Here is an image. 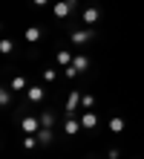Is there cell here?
<instances>
[{
  "mask_svg": "<svg viewBox=\"0 0 144 159\" xmlns=\"http://www.w3.org/2000/svg\"><path fill=\"white\" fill-rule=\"evenodd\" d=\"M78 6V0H58V3L52 6V15L55 17H69V12Z\"/></svg>",
  "mask_w": 144,
  "mask_h": 159,
  "instance_id": "1",
  "label": "cell"
},
{
  "mask_svg": "<svg viewBox=\"0 0 144 159\" xmlns=\"http://www.w3.org/2000/svg\"><path fill=\"white\" fill-rule=\"evenodd\" d=\"M20 130L23 133H37V130H41V116H23L20 119Z\"/></svg>",
  "mask_w": 144,
  "mask_h": 159,
  "instance_id": "2",
  "label": "cell"
},
{
  "mask_svg": "<svg viewBox=\"0 0 144 159\" xmlns=\"http://www.w3.org/2000/svg\"><path fill=\"white\" fill-rule=\"evenodd\" d=\"M81 20H84L86 26H92V23H98V20H101V12H98V6H86L84 12H81Z\"/></svg>",
  "mask_w": 144,
  "mask_h": 159,
  "instance_id": "3",
  "label": "cell"
},
{
  "mask_svg": "<svg viewBox=\"0 0 144 159\" xmlns=\"http://www.w3.org/2000/svg\"><path fill=\"white\" fill-rule=\"evenodd\" d=\"M78 130H84L81 127V119H72V116H63V133L66 136H75Z\"/></svg>",
  "mask_w": 144,
  "mask_h": 159,
  "instance_id": "4",
  "label": "cell"
},
{
  "mask_svg": "<svg viewBox=\"0 0 144 159\" xmlns=\"http://www.w3.org/2000/svg\"><path fill=\"white\" fill-rule=\"evenodd\" d=\"M92 41V29H75L72 32V43L75 46H84V43H89Z\"/></svg>",
  "mask_w": 144,
  "mask_h": 159,
  "instance_id": "5",
  "label": "cell"
},
{
  "mask_svg": "<svg viewBox=\"0 0 144 159\" xmlns=\"http://www.w3.org/2000/svg\"><path fill=\"white\" fill-rule=\"evenodd\" d=\"M81 98H84V93H81V90H72V93H69V98H66V116H72V113H75V107L81 104Z\"/></svg>",
  "mask_w": 144,
  "mask_h": 159,
  "instance_id": "6",
  "label": "cell"
},
{
  "mask_svg": "<svg viewBox=\"0 0 144 159\" xmlns=\"http://www.w3.org/2000/svg\"><path fill=\"white\" fill-rule=\"evenodd\" d=\"M78 119H81V127H84V130H92L95 125H98V116H95L92 110H84V113H81Z\"/></svg>",
  "mask_w": 144,
  "mask_h": 159,
  "instance_id": "7",
  "label": "cell"
},
{
  "mask_svg": "<svg viewBox=\"0 0 144 159\" xmlns=\"http://www.w3.org/2000/svg\"><path fill=\"white\" fill-rule=\"evenodd\" d=\"M43 96H46V90H43V87H37V84L26 90V98L32 101V104H37V101H43Z\"/></svg>",
  "mask_w": 144,
  "mask_h": 159,
  "instance_id": "8",
  "label": "cell"
},
{
  "mask_svg": "<svg viewBox=\"0 0 144 159\" xmlns=\"http://www.w3.org/2000/svg\"><path fill=\"white\" fill-rule=\"evenodd\" d=\"M23 38H26V43H37V41L43 38V29H41V26H29Z\"/></svg>",
  "mask_w": 144,
  "mask_h": 159,
  "instance_id": "9",
  "label": "cell"
},
{
  "mask_svg": "<svg viewBox=\"0 0 144 159\" xmlns=\"http://www.w3.org/2000/svg\"><path fill=\"white\" fill-rule=\"evenodd\" d=\"M69 67H75V70H78V75H81V72L89 70V58H86V55H75V61L69 64Z\"/></svg>",
  "mask_w": 144,
  "mask_h": 159,
  "instance_id": "10",
  "label": "cell"
},
{
  "mask_svg": "<svg viewBox=\"0 0 144 159\" xmlns=\"http://www.w3.org/2000/svg\"><path fill=\"white\" fill-rule=\"evenodd\" d=\"M52 139H55L52 127H41V130H37V142H41V145H52Z\"/></svg>",
  "mask_w": 144,
  "mask_h": 159,
  "instance_id": "11",
  "label": "cell"
},
{
  "mask_svg": "<svg viewBox=\"0 0 144 159\" xmlns=\"http://www.w3.org/2000/svg\"><path fill=\"white\" fill-rule=\"evenodd\" d=\"M124 119L121 116H110V133H124Z\"/></svg>",
  "mask_w": 144,
  "mask_h": 159,
  "instance_id": "12",
  "label": "cell"
},
{
  "mask_svg": "<svg viewBox=\"0 0 144 159\" xmlns=\"http://www.w3.org/2000/svg\"><path fill=\"white\" fill-rule=\"evenodd\" d=\"M72 61H75V55L69 49H61V52H58V64H61V67H69Z\"/></svg>",
  "mask_w": 144,
  "mask_h": 159,
  "instance_id": "13",
  "label": "cell"
},
{
  "mask_svg": "<svg viewBox=\"0 0 144 159\" xmlns=\"http://www.w3.org/2000/svg\"><path fill=\"white\" fill-rule=\"evenodd\" d=\"M12 90H15V93L29 90V87H26V78H23V75H15V78H12Z\"/></svg>",
  "mask_w": 144,
  "mask_h": 159,
  "instance_id": "14",
  "label": "cell"
},
{
  "mask_svg": "<svg viewBox=\"0 0 144 159\" xmlns=\"http://www.w3.org/2000/svg\"><path fill=\"white\" fill-rule=\"evenodd\" d=\"M55 125V113H41V127H52Z\"/></svg>",
  "mask_w": 144,
  "mask_h": 159,
  "instance_id": "15",
  "label": "cell"
},
{
  "mask_svg": "<svg viewBox=\"0 0 144 159\" xmlns=\"http://www.w3.org/2000/svg\"><path fill=\"white\" fill-rule=\"evenodd\" d=\"M81 107H84V110H92V107H95V98L89 96V93H84V98H81Z\"/></svg>",
  "mask_w": 144,
  "mask_h": 159,
  "instance_id": "16",
  "label": "cell"
},
{
  "mask_svg": "<svg viewBox=\"0 0 144 159\" xmlns=\"http://www.w3.org/2000/svg\"><path fill=\"white\" fill-rule=\"evenodd\" d=\"M0 104H3V107L12 104V90H0Z\"/></svg>",
  "mask_w": 144,
  "mask_h": 159,
  "instance_id": "17",
  "label": "cell"
},
{
  "mask_svg": "<svg viewBox=\"0 0 144 159\" xmlns=\"http://www.w3.org/2000/svg\"><path fill=\"white\" fill-rule=\"evenodd\" d=\"M12 49H15V43L9 41V38H3V41H0V52H3V55H9Z\"/></svg>",
  "mask_w": 144,
  "mask_h": 159,
  "instance_id": "18",
  "label": "cell"
},
{
  "mask_svg": "<svg viewBox=\"0 0 144 159\" xmlns=\"http://www.w3.org/2000/svg\"><path fill=\"white\" fill-rule=\"evenodd\" d=\"M55 78H58L55 70H43V81H55Z\"/></svg>",
  "mask_w": 144,
  "mask_h": 159,
  "instance_id": "19",
  "label": "cell"
},
{
  "mask_svg": "<svg viewBox=\"0 0 144 159\" xmlns=\"http://www.w3.org/2000/svg\"><path fill=\"white\" fill-rule=\"evenodd\" d=\"M63 75L66 78H75V75H78V70H75V67H63Z\"/></svg>",
  "mask_w": 144,
  "mask_h": 159,
  "instance_id": "20",
  "label": "cell"
},
{
  "mask_svg": "<svg viewBox=\"0 0 144 159\" xmlns=\"http://www.w3.org/2000/svg\"><path fill=\"white\" fill-rule=\"evenodd\" d=\"M107 156H110V159H118V156H121V151H118V148H110Z\"/></svg>",
  "mask_w": 144,
  "mask_h": 159,
  "instance_id": "21",
  "label": "cell"
},
{
  "mask_svg": "<svg viewBox=\"0 0 144 159\" xmlns=\"http://www.w3.org/2000/svg\"><path fill=\"white\" fill-rule=\"evenodd\" d=\"M32 3H35V6H37V9H43V6H46V3H49V0H32Z\"/></svg>",
  "mask_w": 144,
  "mask_h": 159,
  "instance_id": "22",
  "label": "cell"
}]
</instances>
